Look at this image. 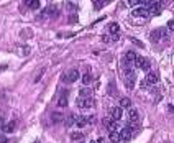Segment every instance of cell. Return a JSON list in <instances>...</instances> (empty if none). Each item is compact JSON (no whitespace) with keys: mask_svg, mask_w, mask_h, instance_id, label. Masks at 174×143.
Here are the masks:
<instances>
[{"mask_svg":"<svg viewBox=\"0 0 174 143\" xmlns=\"http://www.w3.org/2000/svg\"><path fill=\"white\" fill-rule=\"evenodd\" d=\"M163 38H168V36H166V30H164V28H156V30H153L151 33H149V40H151L153 43L161 41Z\"/></svg>","mask_w":174,"mask_h":143,"instance_id":"6da1fadb","label":"cell"},{"mask_svg":"<svg viewBox=\"0 0 174 143\" xmlns=\"http://www.w3.org/2000/svg\"><path fill=\"white\" fill-rule=\"evenodd\" d=\"M135 68H138V69H141V71H149L151 69V64H149V61L148 59H145V58H141V56H136V59H135Z\"/></svg>","mask_w":174,"mask_h":143,"instance_id":"7a4b0ae2","label":"cell"},{"mask_svg":"<svg viewBox=\"0 0 174 143\" xmlns=\"http://www.w3.org/2000/svg\"><path fill=\"white\" fill-rule=\"evenodd\" d=\"M80 77V74H79V71L77 69H71L69 72H67V74H63V81L64 82H76V81H77Z\"/></svg>","mask_w":174,"mask_h":143,"instance_id":"3957f363","label":"cell"},{"mask_svg":"<svg viewBox=\"0 0 174 143\" xmlns=\"http://www.w3.org/2000/svg\"><path fill=\"white\" fill-rule=\"evenodd\" d=\"M76 104H77L79 109H89L94 105V99L92 97H79L77 100H76Z\"/></svg>","mask_w":174,"mask_h":143,"instance_id":"277c9868","label":"cell"},{"mask_svg":"<svg viewBox=\"0 0 174 143\" xmlns=\"http://www.w3.org/2000/svg\"><path fill=\"white\" fill-rule=\"evenodd\" d=\"M131 15L135 18H146L148 17V9H145V7H135V9H133V12H131Z\"/></svg>","mask_w":174,"mask_h":143,"instance_id":"5b68a950","label":"cell"},{"mask_svg":"<svg viewBox=\"0 0 174 143\" xmlns=\"http://www.w3.org/2000/svg\"><path fill=\"white\" fill-rule=\"evenodd\" d=\"M122 117H123V109L120 107V105H118V107H112L110 109V118H112V120L118 122Z\"/></svg>","mask_w":174,"mask_h":143,"instance_id":"8992f818","label":"cell"},{"mask_svg":"<svg viewBox=\"0 0 174 143\" xmlns=\"http://www.w3.org/2000/svg\"><path fill=\"white\" fill-rule=\"evenodd\" d=\"M135 82H136V76H135V72L133 74H128V76H125V85H127V89H131L135 87Z\"/></svg>","mask_w":174,"mask_h":143,"instance_id":"52a82bcc","label":"cell"},{"mask_svg":"<svg viewBox=\"0 0 174 143\" xmlns=\"http://www.w3.org/2000/svg\"><path fill=\"white\" fill-rule=\"evenodd\" d=\"M161 10H163V5H161L158 0H155V3H153L151 7L148 9V13H153V15H159Z\"/></svg>","mask_w":174,"mask_h":143,"instance_id":"ba28073f","label":"cell"},{"mask_svg":"<svg viewBox=\"0 0 174 143\" xmlns=\"http://www.w3.org/2000/svg\"><path fill=\"white\" fill-rule=\"evenodd\" d=\"M105 125H107V128L110 130V132H118L120 130V125L117 120H112V118H108V120H105Z\"/></svg>","mask_w":174,"mask_h":143,"instance_id":"9c48e42d","label":"cell"},{"mask_svg":"<svg viewBox=\"0 0 174 143\" xmlns=\"http://www.w3.org/2000/svg\"><path fill=\"white\" fill-rule=\"evenodd\" d=\"M146 82L149 84V85H153V84H156L158 82V74L156 72H151V71H148V74H146Z\"/></svg>","mask_w":174,"mask_h":143,"instance_id":"30bf717a","label":"cell"},{"mask_svg":"<svg viewBox=\"0 0 174 143\" xmlns=\"http://www.w3.org/2000/svg\"><path fill=\"white\" fill-rule=\"evenodd\" d=\"M128 120H130L131 124L138 122V110L136 109H128Z\"/></svg>","mask_w":174,"mask_h":143,"instance_id":"8fae6325","label":"cell"},{"mask_svg":"<svg viewBox=\"0 0 174 143\" xmlns=\"http://www.w3.org/2000/svg\"><path fill=\"white\" fill-rule=\"evenodd\" d=\"M67 91H64L61 96H59V99H58V107H66L67 105Z\"/></svg>","mask_w":174,"mask_h":143,"instance_id":"7c38bea8","label":"cell"},{"mask_svg":"<svg viewBox=\"0 0 174 143\" xmlns=\"http://www.w3.org/2000/svg\"><path fill=\"white\" fill-rule=\"evenodd\" d=\"M44 15H48V17H53V18H56V17H58V7H56V5H53V7H48V9L44 10Z\"/></svg>","mask_w":174,"mask_h":143,"instance_id":"4fadbf2b","label":"cell"},{"mask_svg":"<svg viewBox=\"0 0 174 143\" xmlns=\"http://www.w3.org/2000/svg\"><path fill=\"white\" fill-rule=\"evenodd\" d=\"M74 125H77L79 128H82V127L87 125V117H82V115H76V122Z\"/></svg>","mask_w":174,"mask_h":143,"instance_id":"5bb4252c","label":"cell"},{"mask_svg":"<svg viewBox=\"0 0 174 143\" xmlns=\"http://www.w3.org/2000/svg\"><path fill=\"white\" fill-rule=\"evenodd\" d=\"M108 138H110L112 143H122V137H120V132H110V133H108Z\"/></svg>","mask_w":174,"mask_h":143,"instance_id":"9a60e30c","label":"cell"},{"mask_svg":"<svg viewBox=\"0 0 174 143\" xmlns=\"http://www.w3.org/2000/svg\"><path fill=\"white\" fill-rule=\"evenodd\" d=\"M64 120V115L61 112H53L51 113V122L53 124H59V122H63Z\"/></svg>","mask_w":174,"mask_h":143,"instance_id":"2e32d148","label":"cell"},{"mask_svg":"<svg viewBox=\"0 0 174 143\" xmlns=\"http://www.w3.org/2000/svg\"><path fill=\"white\" fill-rule=\"evenodd\" d=\"M136 59V53L135 51H127V54H125V61H127L128 64H133Z\"/></svg>","mask_w":174,"mask_h":143,"instance_id":"e0dca14e","label":"cell"},{"mask_svg":"<svg viewBox=\"0 0 174 143\" xmlns=\"http://www.w3.org/2000/svg\"><path fill=\"white\" fill-rule=\"evenodd\" d=\"M15 122H9V124H5V125H2V130L5 133H12V132H15Z\"/></svg>","mask_w":174,"mask_h":143,"instance_id":"ac0fdd59","label":"cell"},{"mask_svg":"<svg viewBox=\"0 0 174 143\" xmlns=\"http://www.w3.org/2000/svg\"><path fill=\"white\" fill-rule=\"evenodd\" d=\"M120 107H122V109H131V100L128 99V97L120 99Z\"/></svg>","mask_w":174,"mask_h":143,"instance_id":"d6986e66","label":"cell"},{"mask_svg":"<svg viewBox=\"0 0 174 143\" xmlns=\"http://www.w3.org/2000/svg\"><path fill=\"white\" fill-rule=\"evenodd\" d=\"M108 31H110L112 35H118V31H120L118 23H110V25H108Z\"/></svg>","mask_w":174,"mask_h":143,"instance_id":"ffe728a7","label":"cell"},{"mask_svg":"<svg viewBox=\"0 0 174 143\" xmlns=\"http://www.w3.org/2000/svg\"><path fill=\"white\" fill-rule=\"evenodd\" d=\"M82 138H84V135L80 133V132H72L71 133V140L72 141H80Z\"/></svg>","mask_w":174,"mask_h":143,"instance_id":"44dd1931","label":"cell"},{"mask_svg":"<svg viewBox=\"0 0 174 143\" xmlns=\"http://www.w3.org/2000/svg\"><path fill=\"white\" fill-rule=\"evenodd\" d=\"M90 94H92V91H90V89L82 87V89L79 91V97H90Z\"/></svg>","mask_w":174,"mask_h":143,"instance_id":"7402d4cb","label":"cell"},{"mask_svg":"<svg viewBox=\"0 0 174 143\" xmlns=\"http://www.w3.org/2000/svg\"><path fill=\"white\" fill-rule=\"evenodd\" d=\"M92 79H94V77L89 74V72H86V74L82 76V84H84V85H89V84L92 82Z\"/></svg>","mask_w":174,"mask_h":143,"instance_id":"603a6c76","label":"cell"},{"mask_svg":"<svg viewBox=\"0 0 174 143\" xmlns=\"http://www.w3.org/2000/svg\"><path fill=\"white\" fill-rule=\"evenodd\" d=\"M30 9H31V10H38V9H39V0H31Z\"/></svg>","mask_w":174,"mask_h":143,"instance_id":"cb8c5ba5","label":"cell"},{"mask_svg":"<svg viewBox=\"0 0 174 143\" xmlns=\"http://www.w3.org/2000/svg\"><path fill=\"white\" fill-rule=\"evenodd\" d=\"M74 122H76V115H69V117H67V120H66V125L72 127V125H74Z\"/></svg>","mask_w":174,"mask_h":143,"instance_id":"d4e9b609","label":"cell"},{"mask_svg":"<svg viewBox=\"0 0 174 143\" xmlns=\"http://www.w3.org/2000/svg\"><path fill=\"white\" fill-rule=\"evenodd\" d=\"M128 5H131V7H138V5H141V0H128Z\"/></svg>","mask_w":174,"mask_h":143,"instance_id":"484cf974","label":"cell"},{"mask_svg":"<svg viewBox=\"0 0 174 143\" xmlns=\"http://www.w3.org/2000/svg\"><path fill=\"white\" fill-rule=\"evenodd\" d=\"M168 30L174 31V20H169V22H168Z\"/></svg>","mask_w":174,"mask_h":143,"instance_id":"4316f807","label":"cell"},{"mask_svg":"<svg viewBox=\"0 0 174 143\" xmlns=\"http://www.w3.org/2000/svg\"><path fill=\"white\" fill-rule=\"evenodd\" d=\"M140 87H141V89H148V87H149V84H148L146 81L143 79V81H141V82H140Z\"/></svg>","mask_w":174,"mask_h":143,"instance_id":"83f0119b","label":"cell"},{"mask_svg":"<svg viewBox=\"0 0 174 143\" xmlns=\"http://www.w3.org/2000/svg\"><path fill=\"white\" fill-rule=\"evenodd\" d=\"M102 41H104V43H110L112 40H110V36H108V35H104V36H102Z\"/></svg>","mask_w":174,"mask_h":143,"instance_id":"f1b7e54d","label":"cell"},{"mask_svg":"<svg viewBox=\"0 0 174 143\" xmlns=\"http://www.w3.org/2000/svg\"><path fill=\"white\" fill-rule=\"evenodd\" d=\"M131 41H133V43H135V44H136V46H140V48H143V43H141V41H138V40H136V38H131Z\"/></svg>","mask_w":174,"mask_h":143,"instance_id":"f546056e","label":"cell"},{"mask_svg":"<svg viewBox=\"0 0 174 143\" xmlns=\"http://www.w3.org/2000/svg\"><path fill=\"white\" fill-rule=\"evenodd\" d=\"M0 143H9V138L5 135H0Z\"/></svg>","mask_w":174,"mask_h":143,"instance_id":"4dcf8cb0","label":"cell"},{"mask_svg":"<svg viewBox=\"0 0 174 143\" xmlns=\"http://www.w3.org/2000/svg\"><path fill=\"white\" fill-rule=\"evenodd\" d=\"M43 72H44V69H41V71H39V74H38V76H36V77H35V82H38V81H39V79H41V76H43Z\"/></svg>","mask_w":174,"mask_h":143,"instance_id":"1f68e13d","label":"cell"},{"mask_svg":"<svg viewBox=\"0 0 174 143\" xmlns=\"http://www.w3.org/2000/svg\"><path fill=\"white\" fill-rule=\"evenodd\" d=\"M66 7H67V10H71V12H74V10H76V5H74V3H67Z\"/></svg>","mask_w":174,"mask_h":143,"instance_id":"d6a6232c","label":"cell"},{"mask_svg":"<svg viewBox=\"0 0 174 143\" xmlns=\"http://www.w3.org/2000/svg\"><path fill=\"white\" fill-rule=\"evenodd\" d=\"M158 2H159L161 5H168V3H169V0H158Z\"/></svg>","mask_w":174,"mask_h":143,"instance_id":"836d02e7","label":"cell"},{"mask_svg":"<svg viewBox=\"0 0 174 143\" xmlns=\"http://www.w3.org/2000/svg\"><path fill=\"white\" fill-rule=\"evenodd\" d=\"M23 3H25L26 7H30V3H31V0H23Z\"/></svg>","mask_w":174,"mask_h":143,"instance_id":"e575fe53","label":"cell"},{"mask_svg":"<svg viewBox=\"0 0 174 143\" xmlns=\"http://www.w3.org/2000/svg\"><path fill=\"white\" fill-rule=\"evenodd\" d=\"M90 143H95V141H90Z\"/></svg>","mask_w":174,"mask_h":143,"instance_id":"d590c367","label":"cell"}]
</instances>
